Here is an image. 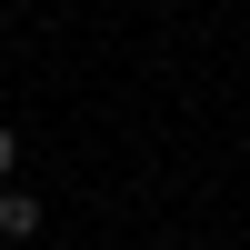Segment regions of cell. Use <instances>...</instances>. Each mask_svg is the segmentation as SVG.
Returning <instances> with one entry per match:
<instances>
[{"instance_id":"cell-1","label":"cell","mask_w":250,"mask_h":250,"mask_svg":"<svg viewBox=\"0 0 250 250\" xmlns=\"http://www.w3.org/2000/svg\"><path fill=\"white\" fill-rule=\"evenodd\" d=\"M0 240H40V200L30 190H0Z\"/></svg>"},{"instance_id":"cell-2","label":"cell","mask_w":250,"mask_h":250,"mask_svg":"<svg viewBox=\"0 0 250 250\" xmlns=\"http://www.w3.org/2000/svg\"><path fill=\"white\" fill-rule=\"evenodd\" d=\"M10 160H20V140H10V130H0V180H10Z\"/></svg>"}]
</instances>
